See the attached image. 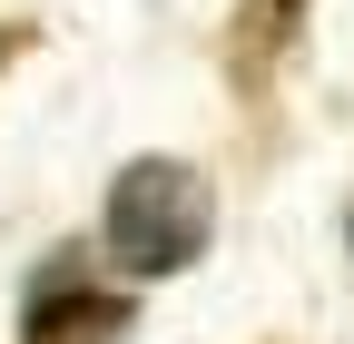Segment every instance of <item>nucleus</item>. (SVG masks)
Masks as SVG:
<instances>
[{
  "label": "nucleus",
  "instance_id": "nucleus-4",
  "mask_svg": "<svg viewBox=\"0 0 354 344\" xmlns=\"http://www.w3.org/2000/svg\"><path fill=\"white\" fill-rule=\"evenodd\" d=\"M0 59H10V30H0Z\"/></svg>",
  "mask_w": 354,
  "mask_h": 344
},
{
  "label": "nucleus",
  "instance_id": "nucleus-1",
  "mask_svg": "<svg viewBox=\"0 0 354 344\" xmlns=\"http://www.w3.org/2000/svg\"><path fill=\"white\" fill-rule=\"evenodd\" d=\"M99 236H109V266L118 276H177V266H197V246H207V178L187 157L118 167Z\"/></svg>",
  "mask_w": 354,
  "mask_h": 344
},
{
  "label": "nucleus",
  "instance_id": "nucleus-2",
  "mask_svg": "<svg viewBox=\"0 0 354 344\" xmlns=\"http://www.w3.org/2000/svg\"><path fill=\"white\" fill-rule=\"evenodd\" d=\"M128 334V295H88V285H69V266H50L30 285V305H20V344H118Z\"/></svg>",
  "mask_w": 354,
  "mask_h": 344
},
{
  "label": "nucleus",
  "instance_id": "nucleus-3",
  "mask_svg": "<svg viewBox=\"0 0 354 344\" xmlns=\"http://www.w3.org/2000/svg\"><path fill=\"white\" fill-rule=\"evenodd\" d=\"M295 20H305V0H246V10H236V69H246V79H266V69L286 59Z\"/></svg>",
  "mask_w": 354,
  "mask_h": 344
}]
</instances>
